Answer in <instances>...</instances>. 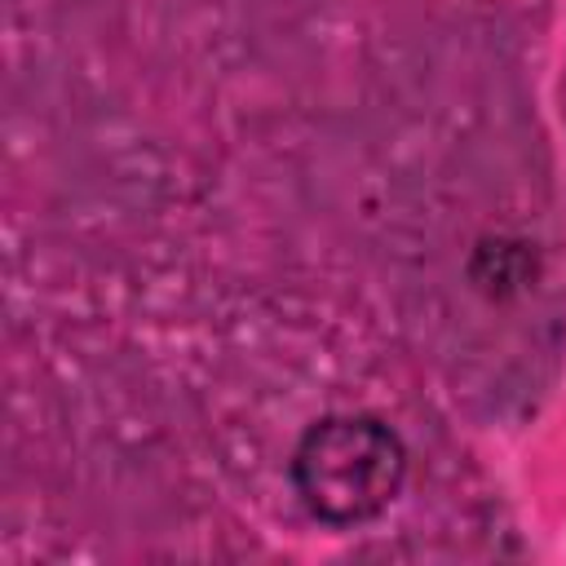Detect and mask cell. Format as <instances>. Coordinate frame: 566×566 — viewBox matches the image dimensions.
Instances as JSON below:
<instances>
[{"mask_svg":"<svg viewBox=\"0 0 566 566\" xmlns=\"http://www.w3.org/2000/svg\"><path fill=\"white\" fill-rule=\"evenodd\" d=\"M407 478L402 438L376 416H323L292 451L301 504L327 526H363L380 517Z\"/></svg>","mask_w":566,"mask_h":566,"instance_id":"1","label":"cell"}]
</instances>
